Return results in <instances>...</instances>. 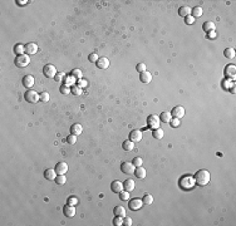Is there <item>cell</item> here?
I'll return each instance as SVG.
<instances>
[{"instance_id": "cell-15", "label": "cell", "mask_w": 236, "mask_h": 226, "mask_svg": "<svg viewBox=\"0 0 236 226\" xmlns=\"http://www.w3.org/2000/svg\"><path fill=\"white\" fill-rule=\"evenodd\" d=\"M34 83H35L34 77L30 75V74L25 75L24 78H23V86H24L25 88H31L33 86H34Z\"/></svg>"}, {"instance_id": "cell-8", "label": "cell", "mask_w": 236, "mask_h": 226, "mask_svg": "<svg viewBox=\"0 0 236 226\" xmlns=\"http://www.w3.org/2000/svg\"><path fill=\"white\" fill-rule=\"evenodd\" d=\"M185 113H186V111H185V108H183L182 106H176L172 111H171V116L173 118H182L183 116H185Z\"/></svg>"}, {"instance_id": "cell-33", "label": "cell", "mask_w": 236, "mask_h": 226, "mask_svg": "<svg viewBox=\"0 0 236 226\" xmlns=\"http://www.w3.org/2000/svg\"><path fill=\"white\" fill-rule=\"evenodd\" d=\"M72 77H74V78L78 81V79H82V77H83V73H82V70L81 69H73L72 70V74H70Z\"/></svg>"}, {"instance_id": "cell-40", "label": "cell", "mask_w": 236, "mask_h": 226, "mask_svg": "<svg viewBox=\"0 0 236 226\" xmlns=\"http://www.w3.org/2000/svg\"><path fill=\"white\" fill-rule=\"evenodd\" d=\"M132 163H133L136 167H140V166L143 165V160H142L141 157H134L133 161H132Z\"/></svg>"}, {"instance_id": "cell-13", "label": "cell", "mask_w": 236, "mask_h": 226, "mask_svg": "<svg viewBox=\"0 0 236 226\" xmlns=\"http://www.w3.org/2000/svg\"><path fill=\"white\" fill-rule=\"evenodd\" d=\"M54 170H55V172L58 173V175H65V173L68 172V163L59 162V163H57Z\"/></svg>"}, {"instance_id": "cell-54", "label": "cell", "mask_w": 236, "mask_h": 226, "mask_svg": "<svg viewBox=\"0 0 236 226\" xmlns=\"http://www.w3.org/2000/svg\"><path fill=\"white\" fill-rule=\"evenodd\" d=\"M230 90H231V93H232V94H235V86H234V87H231V88H230Z\"/></svg>"}, {"instance_id": "cell-39", "label": "cell", "mask_w": 236, "mask_h": 226, "mask_svg": "<svg viewBox=\"0 0 236 226\" xmlns=\"http://www.w3.org/2000/svg\"><path fill=\"white\" fill-rule=\"evenodd\" d=\"M67 142L69 145H74L75 142H77V136L75 134H69L68 137H67Z\"/></svg>"}, {"instance_id": "cell-2", "label": "cell", "mask_w": 236, "mask_h": 226, "mask_svg": "<svg viewBox=\"0 0 236 226\" xmlns=\"http://www.w3.org/2000/svg\"><path fill=\"white\" fill-rule=\"evenodd\" d=\"M180 185H181L182 189H185V190L192 189V187L196 185V182H195V177H191V176H185V177H182Z\"/></svg>"}, {"instance_id": "cell-47", "label": "cell", "mask_w": 236, "mask_h": 226, "mask_svg": "<svg viewBox=\"0 0 236 226\" xmlns=\"http://www.w3.org/2000/svg\"><path fill=\"white\" fill-rule=\"evenodd\" d=\"M136 68H137V70H138L140 73L145 72V70H146V63H140V64H138V66H137Z\"/></svg>"}, {"instance_id": "cell-26", "label": "cell", "mask_w": 236, "mask_h": 226, "mask_svg": "<svg viewBox=\"0 0 236 226\" xmlns=\"http://www.w3.org/2000/svg\"><path fill=\"white\" fill-rule=\"evenodd\" d=\"M160 119L162 122H165V123H170V121L172 119V116H171V112H162L160 114Z\"/></svg>"}, {"instance_id": "cell-44", "label": "cell", "mask_w": 236, "mask_h": 226, "mask_svg": "<svg viewBox=\"0 0 236 226\" xmlns=\"http://www.w3.org/2000/svg\"><path fill=\"white\" fill-rule=\"evenodd\" d=\"M64 79H65V74H64V73H58V74L55 75V81H57L58 83H63Z\"/></svg>"}, {"instance_id": "cell-22", "label": "cell", "mask_w": 236, "mask_h": 226, "mask_svg": "<svg viewBox=\"0 0 236 226\" xmlns=\"http://www.w3.org/2000/svg\"><path fill=\"white\" fill-rule=\"evenodd\" d=\"M191 13H192V9L190 8V6H181V8L178 9V14L181 16H185V18L191 15Z\"/></svg>"}, {"instance_id": "cell-9", "label": "cell", "mask_w": 236, "mask_h": 226, "mask_svg": "<svg viewBox=\"0 0 236 226\" xmlns=\"http://www.w3.org/2000/svg\"><path fill=\"white\" fill-rule=\"evenodd\" d=\"M225 75L229 79H235L236 77V67L234 64H229L225 68Z\"/></svg>"}, {"instance_id": "cell-7", "label": "cell", "mask_w": 236, "mask_h": 226, "mask_svg": "<svg viewBox=\"0 0 236 226\" xmlns=\"http://www.w3.org/2000/svg\"><path fill=\"white\" fill-rule=\"evenodd\" d=\"M121 170H122L123 173H127V175H132V173H134L136 166H134L132 162H123L122 166H121Z\"/></svg>"}, {"instance_id": "cell-36", "label": "cell", "mask_w": 236, "mask_h": 226, "mask_svg": "<svg viewBox=\"0 0 236 226\" xmlns=\"http://www.w3.org/2000/svg\"><path fill=\"white\" fill-rule=\"evenodd\" d=\"M70 90H72V93L75 94V95H81V94H82V88H81V87H78L77 84L72 87V88H70Z\"/></svg>"}, {"instance_id": "cell-23", "label": "cell", "mask_w": 236, "mask_h": 226, "mask_svg": "<svg viewBox=\"0 0 236 226\" xmlns=\"http://www.w3.org/2000/svg\"><path fill=\"white\" fill-rule=\"evenodd\" d=\"M134 175H136V177H138V178H145L146 177V170H145V167H142V166L136 167Z\"/></svg>"}, {"instance_id": "cell-3", "label": "cell", "mask_w": 236, "mask_h": 226, "mask_svg": "<svg viewBox=\"0 0 236 226\" xmlns=\"http://www.w3.org/2000/svg\"><path fill=\"white\" fill-rule=\"evenodd\" d=\"M43 73H44V75L47 77V78H55V75L58 74L57 68L53 66V64H47V66H44Z\"/></svg>"}, {"instance_id": "cell-35", "label": "cell", "mask_w": 236, "mask_h": 226, "mask_svg": "<svg viewBox=\"0 0 236 226\" xmlns=\"http://www.w3.org/2000/svg\"><path fill=\"white\" fill-rule=\"evenodd\" d=\"M55 182L58 185H64L65 182H67V177H65V175H58L57 178H55Z\"/></svg>"}, {"instance_id": "cell-18", "label": "cell", "mask_w": 236, "mask_h": 226, "mask_svg": "<svg viewBox=\"0 0 236 226\" xmlns=\"http://www.w3.org/2000/svg\"><path fill=\"white\" fill-rule=\"evenodd\" d=\"M123 186H124V190H126V191L132 192L134 190V187H136V183H134V181L132 178H127L126 181H124Z\"/></svg>"}, {"instance_id": "cell-10", "label": "cell", "mask_w": 236, "mask_h": 226, "mask_svg": "<svg viewBox=\"0 0 236 226\" xmlns=\"http://www.w3.org/2000/svg\"><path fill=\"white\" fill-rule=\"evenodd\" d=\"M143 205H145V204H143V201L141 198H133V200H131V201H129V209L133 210V211H138Z\"/></svg>"}, {"instance_id": "cell-27", "label": "cell", "mask_w": 236, "mask_h": 226, "mask_svg": "<svg viewBox=\"0 0 236 226\" xmlns=\"http://www.w3.org/2000/svg\"><path fill=\"white\" fill-rule=\"evenodd\" d=\"M202 29H204L206 33H210V31H214L215 30V23L212 22H206L202 25Z\"/></svg>"}, {"instance_id": "cell-31", "label": "cell", "mask_w": 236, "mask_h": 226, "mask_svg": "<svg viewBox=\"0 0 236 226\" xmlns=\"http://www.w3.org/2000/svg\"><path fill=\"white\" fill-rule=\"evenodd\" d=\"M14 51L16 53V55H22L25 53V45L23 44H16L14 47Z\"/></svg>"}, {"instance_id": "cell-6", "label": "cell", "mask_w": 236, "mask_h": 226, "mask_svg": "<svg viewBox=\"0 0 236 226\" xmlns=\"http://www.w3.org/2000/svg\"><path fill=\"white\" fill-rule=\"evenodd\" d=\"M24 98L29 103H38V101H40V94H38V92H35V90H28L24 94Z\"/></svg>"}, {"instance_id": "cell-32", "label": "cell", "mask_w": 236, "mask_h": 226, "mask_svg": "<svg viewBox=\"0 0 236 226\" xmlns=\"http://www.w3.org/2000/svg\"><path fill=\"white\" fill-rule=\"evenodd\" d=\"M224 55L226 58H229V59H232V58L235 57V49L234 48H226L224 50Z\"/></svg>"}, {"instance_id": "cell-29", "label": "cell", "mask_w": 236, "mask_h": 226, "mask_svg": "<svg viewBox=\"0 0 236 226\" xmlns=\"http://www.w3.org/2000/svg\"><path fill=\"white\" fill-rule=\"evenodd\" d=\"M64 84L65 86H68V87H73V86H75L74 84V83H77V79L74 78V77H72V75H69V77H67V75H65V79H64Z\"/></svg>"}, {"instance_id": "cell-5", "label": "cell", "mask_w": 236, "mask_h": 226, "mask_svg": "<svg viewBox=\"0 0 236 226\" xmlns=\"http://www.w3.org/2000/svg\"><path fill=\"white\" fill-rule=\"evenodd\" d=\"M160 117L157 114H151L148 116L147 118V125L149 128H152V130H156V128H160Z\"/></svg>"}, {"instance_id": "cell-50", "label": "cell", "mask_w": 236, "mask_h": 226, "mask_svg": "<svg viewBox=\"0 0 236 226\" xmlns=\"http://www.w3.org/2000/svg\"><path fill=\"white\" fill-rule=\"evenodd\" d=\"M170 123H171L172 127H178L180 126V119L178 118H172L171 121H170Z\"/></svg>"}, {"instance_id": "cell-46", "label": "cell", "mask_w": 236, "mask_h": 226, "mask_svg": "<svg viewBox=\"0 0 236 226\" xmlns=\"http://www.w3.org/2000/svg\"><path fill=\"white\" fill-rule=\"evenodd\" d=\"M99 59L98 58V54L97 53H92V54H89V60L92 62V63H97V60Z\"/></svg>"}, {"instance_id": "cell-14", "label": "cell", "mask_w": 236, "mask_h": 226, "mask_svg": "<svg viewBox=\"0 0 236 226\" xmlns=\"http://www.w3.org/2000/svg\"><path fill=\"white\" fill-rule=\"evenodd\" d=\"M25 53L28 55H34L38 53V45L35 43H28L25 45Z\"/></svg>"}, {"instance_id": "cell-38", "label": "cell", "mask_w": 236, "mask_h": 226, "mask_svg": "<svg viewBox=\"0 0 236 226\" xmlns=\"http://www.w3.org/2000/svg\"><path fill=\"white\" fill-rule=\"evenodd\" d=\"M234 86H235V83H234L232 79H226V81L224 82V88H225V89H230V88L234 87Z\"/></svg>"}, {"instance_id": "cell-17", "label": "cell", "mask_w": 236, "mask_h": 226, "mask_svg": "<svg viewBox=\"0 0 236 226\" xmlns=\"http://www.w3.org/2000/svg\"><path fill=\"white\" fill-rule=\"evenodd\" d=\"M63 212H64V215L65 216H68V217H73L74 215H75V207L74 206H72V205H65L64 206V209H63Z\"/></svg>"}, {"instance_id": "cell-4", "label": "cell", "mask_w": 236, "mask_h": 226, "mask_svg": "<svg viewBox=\"0 0 236 226\" xmlns=\"http://www.w3.org/2000/svg\"><path fill=\"white\" fill-rule=\"evenodd\" d=\"M29 63H30V58H29V55H28V54L16 55V58H15V64H16L18 67H20V68L27 67Z\"/></svg>"}, {"instance_id": "cell-41", "label": "cell", "mask_w": 236, "mask_h": 226, "mask_svg": "<svg viewBox=\"0 0 236 226\" xmlns=\"http://www.w3.org/2000/svg\"><path fill=\"white\" fill-rule=\"evenodd\" d=\"M60 93H62V94H69V93H72L70 87H68V86L63 84V86L60 87Z\"/></svg>"}, {"instance_id": "cell-24", "label": "cell", "mask_w": 236, "mask_h": 226, "mask_svg": "<svg viewBox=\"0 0 236 226\" xmlns=\"http://www.w3.org/2000/svg\"><path fill=\"white\" fill-rule=\"evenodd\" d=\"M113 214L116 215V216H122V217H124L126 216V209L123 207V206H116L114 207V210H113Z\"/></svg>"}, {"instance_id": "cell-42", "label": "cell", "mask_w": 236, "mask_h": 226, "mask_svg": "<svg viewBox=\"0 0 236 226\" xmlns=\"http://www.w3.org/2000/svg\"><path fill=\"white\" fill-rule=\"evenodd\" d=\"M113 224H114L116 226H121V225H123V217H122V216H116V217H114V220H113Z\"/></svg>"}, {"instance_id": "cell-52", "label": "cell", "mask_w": 236, "mask_h": 226, "mask_svg": "<svg viewBox=\"0 0 236 226\" xmlns=\"http://www.w3.org/2000/svg\"><path fill=\"white\" fill-rule=\"evenodd\" d=\"M16 3H19V4H20V5H24L25 3H28V1H25V0H18Z\"/></svg>"}, {"instance_id": "cell-20", "label": "cell", "mask_w": 236, "mask_h": 226, "mask_svg": "<svg viewBox=\"0 0 236 226\" xmlns=\"http://www.w3.org/2000/svg\"><path fill=\"white\" fill-rule=\"evenodd\" d=\"M140 79L142 83H151V81H152V74L147 72V70H145V72H142L140 74Z\"/></svg>"}, {"instance_id": "cell-19", "label": "cell", "mask_w": 236, "mask_h": 226, "mask_svg": "<svg viewBox=\"0 0 236 226\" xmlns=\"http://www.w3.org/2000/svg\"><path fill=\"white\" fill-rule=\"evenodd\" d=\"M57 175H58V173L53 169H48V170H45V172H44V177L47 180H49V181H54L57 178Z\"/></svg>"}, {"instance_id": "cell-43", "label": "cell", "mask_w": 236, "mask_h": 226, "mask_svg": "<svg viewBox=\"0 0 236 226\" xmlns=\"http://www.w3.org/2000/svg\"><path fill=\"white\" fill-rule=\"evenodd\" d=\"M77 86L81 87V88H84V87L88 86V82H87L86 79H83V78H82V79H78V81H77Z\"/></svg>"}, {"instance_id": "cell-49", "label": "cell", "mask_w": 236, "mask_h": 226, "mask_svg": "<svg viewBox=\"0 0 236 226\" xmlns=\"http://www.w3.org/2000/svg\"><path fill=\"white\" fill-rule=\"evenodd\" d=\"M123 225H126V226H131V225H132V219H131V217H127V216H124V217H123Z\"/></svg>"}, {"instance_id": "cell-11", "label": "cell", "mask_w": 236, "mask_h": 226, "mask_svg": "<svg viewBox=\"0 0 236 226\" xmlns=\"http://www.w3.org/2000/svg\"><path fill=\"white\" fill-rule=\"evenodd\" d=\"M142 137H143V134H142V132L140 130H133V131H131V133H129V139L132 142H134V143L142 141Z\"/></svg>"}, {"instance_id": "cell-16", "label": "cell", "mask_w": 236, "mask_h": 226, "mask_svg": "<svg viewBox=\"0 0 236 226\" xmlns=\"http://www.w3.org/2000/svg\"><path fill=\"white\" fill-rule=\"evenodd\" d=\"M96 64H97V67L99 69H107L109 67V60H108V58L102 57V58H99V59L97 60Z\"/></svg>"}, {"instance_id": "cell-30", "label": "cell", "mask_w": 236, "mask_h": 226, "mask_svg": "<svg viewBox=\"0 0 236 226\" xmlns=\"http://www.w3.org/2000/svg\"><path fill=\"white\" fill-rule=\"evenodd\" d=\"M202 14H204V10H202L201 6H196V8H193L192 9V13H191V15L193 18H200Z\"/></svg>"}, {"instance_id": "cell-37", "label": "cell", "mask_w": 236, "mask_h": 226, "mask_svg": "<svg viewBox=\"0 0 236 226\" xmlns=\"http://www.w3.org/2000/svg\"><path fill=\"white\" fill-rule=\"evenodd\" d=\"M119 197H121L122 201H127V200L129 198V192L126 191V190H123V191L119 193Z\"/></svg>"}, {"instance_id": "cell-53", "label": "cell", "mask_w": 236, "mask_h": 226, "mask_svg": "<svg viewBox=\"0 0 236 226\" xmlns=\"http://www.w3.org/2000/svg\"><path fill=\"white\" fill-rule=\"evenodd\" d=\"M210 33H211V34H210V37H211V38H215V30H214V31H210Z\"/></svg>"}, {"instance_id": "cell-34", "label": "cell", "mask_w": 236, "mask_h": 226, "mask_svg": "<svg viewBox=\"0 0 236 226\" xmlns=\"http://www.w3.org/2000/svg\"><path fill=\"white\" fill-rule=\"evenodd\" d=\"M142 201H143V204H145V205H151V204H153V196L149 195V193H146Z\"/></svg>"}, {"instance_id": "cell-21", "label": "cell", "mask_w": 236, "mask_h": 226, "mask_svg": "<svg viewBox=\"0 0 236 226\" xmlns=\"http://www.w3.org/2000/svg\"><path fill=\"white\" fill-rule=\"evenodd\" d=\"M83 132V127L79 123H74L73 126L70 127V133L72 134H75V136H79Z\"/></svg>"}, {"instance_id": "cell-51", "label": "cell", "mask_w": 236, "mask_h": 226, "mask_svg": "<svg viewBox=\"0 0 236 226\" xmlns=\"http://www.w3.org/2000/svg\"><path fill=\"white\" fill-rule=\"evenodd\" d=\"M186 24H193L195 23V18L192 16V15H188V16H186Z\"/></svg>"}, {"instance_id": "cell-45", "label": "cell", "mask_w": 236, "mask_h": 226, "mask_svg": "<svg viewBox=\"0 0 236 226\" xmlns=\"http://www.w3.org/2000/svg\"><path fill=\"white\" fill-rule=\"evenodd\" d=\"M40 101L42 102H48L49 101V93L48 92H43V93H40Z\"/></svg>"}, {"instance_id": "cell-12", "label": "cell", "mask_w": 236, "mask_h": 226, "mask_svg": "<svg viewBox=\"0 0 236 226\" xmlns=\"http://www.w3.org/2000/svg\"><path fill=\"white\" fill-rule=\"evenodd\" d=\"M111 190H112L114 193H121L124 190V186H123V183L121 182V181L116 180V181H113V182L111 183Z\"/></svg>"}, {"instance_id": "cell-25", "label": "cell", "mask_w": 236, "mask_h": 226, "mask_svg": "<svg viewBox=\"0 0 236 226\" xmlns=\"http://www.w3.org/2000/svg\"><path fill=\"white\" fill-rule=\"evenodd\" d=\"M122 147H123V150H124V151L129 152V151H132L133 148H134V142H132L131 139H127V141H124V142H123Z\"/></svg>"}, {"instance_id": "cell-48", "label": "cell", "mask_w": 236, "mask_h": 226, "mask_svg": "<svg viewBox=\"0 0 236 226\" xmlns=\"http://www.w3.org/2000/svg\"><path fill=\"white\" fill-rule=\"evenodd\" d=\"M68 204L72 205V206H75V205L78 204V198H77V197H73V196L69 197V198H68Z\"/></svg>"}, {"instance_id": "cell-28", "label": "cell", "mask_w": 236, "mask_h": 226, "mask_svg": "<svg viewBox=\"0 0 236 226\" xmlns=\"http://www.w3.org/2000/svg\"><path fill=\"white\" fill-rule=\"evenodd\" d=\"M152 136L156 139H162L163 136H165V132H163L162 128H156V130H153V132H152Z\"/></svg>"}, {"instance_id": "cell-1", "label": "cell", "mask_w": 236, "mask_h": 226, "mask_svg": "<svg viewBox=\"0 0 236 226\" xmlns=\"http://www.w3.org/2000/svg\"><path fill=\"white\" fill-rule=\"evenodd\" d=\"M195 182L200 186H205L210 182V172L207 170H201L195 175Z\"/></svg>"}]
</instances>
